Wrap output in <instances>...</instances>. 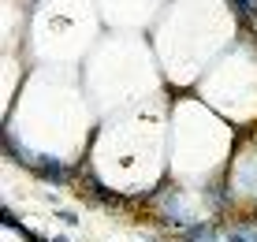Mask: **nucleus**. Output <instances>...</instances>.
<instances>
[{"label": "nucleus", "instance_id": "nucleus-6", "mask_svg": "<svg viewBox=\"0 0 257 242\" xmlns=\"http://www.w3.org/2000/svg\"><path fill=\"white\" fill-rule=\"evenodd\" d=\"M56 216L64 220V223H78V216H75V212H71V209H56Z\"/></svg>", "mask_w": 257, "mask_h": 242}, {"label": "nucleus", "instance_id": "nucleus-3", "mask_svg": "<svg viewBox=\"0 0 257 242\" xmlns=\"http://www.w3.org/2000/svg\"><path fill=\"white\" fill-rule=\"evenodd\" d=\"M179 242H216V223H209V220L190 223V227H183Z\"/></svg>", "mask_w": 257, "mask_h": 242}, {"label": "nucleus", "instance_id": "nucleus-5", "mask_svg": "<svg viewBox=\"0 0 257 242\" xmlns=\"http://www.w3.org/2000/svg\"><path fill=\"white\" fill-rule=\"evenodd\" d=\"M4 153H8V157H15L19 164H30V157H26L23 142H19V138H12V131H4Z\"/></svg>", "mask_w": 257, "mask_h": 242}, {"label": "nucleus", "instance_id": "nucleus-8", "mask_svg": "<svg viewBox=\"0 0 257 242\" xmlns=\"http://www.w3.org/2000/svg\"><path fill=\"white\" fill-rule=\"evenodd\" d=\"M250 238H253V242H257V231H253V235H250Z\"/></svg>", "mask_w": 257, "mask_h": 242}, {"label": "nucleus", "instance_id": "nucleus-7", "mask_svg": "<svg viewBox=\"0 0 257 242\" xmlns=\"http://www.w3.org/2000/svg\"><path fill=\"white\" fill-rule=\"evenodd\" d=\"M227 242H250V235H246V231H231V235H227Z\"/></svg>", "mask_w": 257, "mask_h": 242}, {"label": "nucleus", "instance_id": "nucleus-2", "mask_svg": "<svg viewBox=\"0 0 257 242\" xmlns=\"http://www.w3.org/2000/svg\"><path fill=\"white\" fill-rule=\"evenodd\" d=\"M82 186H86V194H90L93 201H101V205H112V209H123V205H127V198H123V194L108 190V186H104V183H101L97 175H90V172H86Z\"/></svg>", "mask_w": 257, "mask_h": 242}, {"label": "nucleus", "instance_id": "nucleus-1", "mask_svg": "<svg viewBox=\"0 0 257 242\" xmlns=\"http://www.w3.org/2000/svg\"><path fill=\"white\" fill-rule=\"evenodd\" d=\"M30 168L45 179V183H71V168L64 164V160H56V157H45V153H41V157L30 160Z\"/></svg>", "mask_w": 257, "mask_h": 242}, {"label": "nucleus", "instance_id": "nucleus-4", "mask_svg": "<svg viewBox=\"0 0 257 242\" xmlns=\"http://www.w3.org/2000/svg\"><path fill=\"white\" fill-rule=\"evenodd\" d=\"M227 4H231V12L238 15V23H242V26L257 23V0H227Z\"/></svg>", "mask_w": 257, "mask_h": 242}]
</instances>
